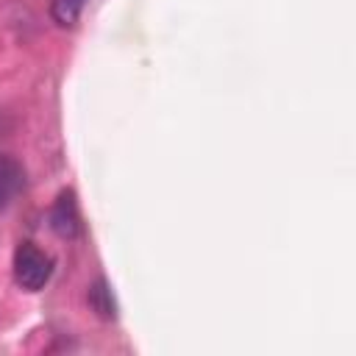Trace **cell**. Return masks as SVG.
<instances>
[{
  "label": "cell",
  "mask_w": 356,
  "mask_h": 356,
  "mask_svg": "<svg viewBox=\"0 0 356 356\" xmlns=\"http://www.w3.org/2000/svg\"><path fill=\"white\" fill-rule=\"evenodd\" d=\"M22 189H25V167L14 156L0 153V211L8 209Z\"/></svg>",
  "instance_id": "obj_3"
},
{
  "label": "cell",
  "mask_w": 356,
  "mask_h": 356,
  "mask_svg": "<svg viewBox=\"0 0 356 356\" xmlns=\"http://www.w3.org/2000/svg\"><path fill=\"white\" fill-rule=\"evenodd\" d=\"M86 303L100 320H117V300L111 295V286L106 278H95L86 289Z\"/></svg>",
  "instance_id": "obj_4"
},
{
  "label": "cell",
  "mask_w": 356,
  "mask_h": 356,
  "mask_svg": "<svg viewBox=\"0 0 356 356\" xmlns=\"http://www.w3.org/2000/svg\"><path fill=\"white\" fill-rule=\"evenodd\" d=\"M47 220H50V228L61 239H75L81 234V214H78V200H75V192L72 189L58 192L56 203L50 206Z\"/></svg>",
  "instance_id": "obj_2"
},
{
  "label": "cell",
  "mask_w": 356,
  "mask_h": 356,
  "mask_svg": "<svg viewBox=\"0 0 356 356\" xmlns=\"http://www.w3.org/2000/svg\"><path fill=\"white\" fill-rule=\"evenodd\" d=\"M53 256L44 253L42 248H36L33 242H19L17 250H14V261H11V270H14V281L19 289L25 292H39L44 289V284L50 281L53 275Z\"/></svg>",
  "instance_id": "obj_1"
},
{
  "label": "cell",
  "mask_w": 356,
  "mask_h": 356,
  "mask_svg": "<svg viewBox=\"0 0 356 356\" xmlns=\"http://www.w3.org/2000/svg\"><path fill=\"white\" fill-rule=\"evenodd\" d=\"M89 0H50V17L61 28H72Z\"/></svg>",
  "instance_id": "obj_5"
}]
</instances>
